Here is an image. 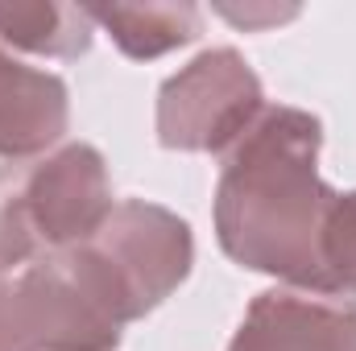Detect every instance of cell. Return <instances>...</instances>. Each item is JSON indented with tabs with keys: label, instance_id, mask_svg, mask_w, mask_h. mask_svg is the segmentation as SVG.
<instances>
[{
	"label": "cell",
	"instance_id": "cell-11",
	"mask_svg": "<svg viewBox=\"0 0 356 351\" xmlns=\"http://www.w3.org/2000/svg\"><path fill=\"white\" fill-rule=\"evenodd\" d=\"M0 351H42L38 318L21 277H0Z\"/></svg>",
	"mask_w": 356,
	"mask_h": 351
},
{
	"label": "cell",
	"instance_id": "cell-5",
	"mask_svg": "<svg viewBox=\"0 0 356 351\" xmlns=\"http://www.w3.org/2000/svg\"><path fill=\"white\" fill-rule=\"evenodd\" d=\"M228 351H356V298L273 285L249 302Z\"/></svg>",
	"mask_w": 356,
	"mask_h": 351
},
{
	"label": "cell",
	"instance_id": "cell-2",
	"mask_svg": "<svg viewBox=\"0 0 356 351\" xmlns=\"http://www.w3.org/2000/svg\"><path fill=\"white\" fill-rule=\"evenodd\" d=\"M75 289L120 331L158 310L191 277L195 236L170 207L124 198L99 223V232L63 252H50Z\"/></svg>",
	"mask_w": 356,
	"mask_h": 351
},
{
	"label": "cell",
	"instance_id": "cell-1",
	"mask_svg": "<svg viewBox=\"0 0 356 351\" xmlns=\"http://www.w3.org/2000/svg\"><path fill=\"white\" fill-rule=\"evenodd\" d=\"M319 116L266 103L257 124L224 153L211 219L228 261L282 285L327 289L319 240L340 190L319 178Z\"/></svg>",
	"mask_w": 356,
	"mask_h": 351
},
{
	"label": "cell",
	"instance_id": "cell-9",
	"mask_svg": "<svg viewBox=\"0 0 356 351\" xmlns=\"http://www.w3.org/2000/svg\"><path fill=\"white\" fill-rule=\"evenodd\" d=\"M25 166L29 162H0V277L42 257L25 211Z\"/></svg>",
	"mask_w": 356,
	"mask_h": 351
},
{
	"label": "cell",
	"instance_id": "cell-8",
	"mask_svg": "<svg viewBox=\"0 0 356 351\" xmlns=\"http://www.w3.org/2000/svg\"><path fill=\"white\" fill-rule=\"evenodd\" d=\"M95 21L83 4H58V0H29L13 4L0 0V46L33 58H79L91 50Z\"/></svg>",
	"mask_w": 356,
	"mask_h": 351
},
{
	"label": "cell",
	"instance_id": "cell-10",
	"mask_svg": "<svg viewBox=\"0 0 356 351\" xmlns=\"http://www.w3.org/2000/svg\"><path fill=\"white\" fill-rule=\"evenodd\" d=\"M319 261H323L327 293L356 298V190L336 194V203H332V211L323 219Z\"/></svg>",
	"mask_w": 356,
	"mask_h": 351
},
{
	"label": "cell",
	"instance_id": "cell-4",
	"mask_svg": "<svg viewBox=\"0 0 356 351\" xmlns=\"http://www.w3.org/2000/svg\"><path fill=\"white\" fill-rule=\"evenodd\" d=\"M112 207L108 162L88 141H67L25 166V211L42 257L91 240Z\"/></svg>",
	"mask_w": 356,
	"mask_h": 351
},
{
	"label": "cell",
	"instance_id": "cell-12",
	"mask_svg": "<svg viewBox=\"0 0 356 351\" xmlns=\"http://www.w3.org/2000/svg\"><path fill=\"white\" fill-rule=\"evenodd\" d=\"M220 12H224L228 21L245 25V29L257 25V21H286V17H294V8H290V12H282V8H257V12H249V8H245V12H241V8H220Z\"/></svg>",
	"mask_w": 356,
	"mask_h": 351
},
{
	"label": "cell",
	"instance_id": "cell-3",
	"mask_svg": "<svg viewBox=\"0 0 356 351\" xmlns=\"http://www.w3.org/2000/svg\"><path fill=\"white\" fill-rule=\"evenodd\" d=\"M266 112V91L241 50L216 46L158 87V145L175 153H228Z\"/></svg>",
	"mask_w": 356,
	"mask_h": 351
},
{
	"label": "cell",
	"instance_id": "cell-7",
	"mask_svg": "<svg viewBox=\"0 0 356 351\" xmlns=\"http://www.w3.org/2000/svg\"><path fill=\"white\" fill-rule=\"evenodd\" d=\"M88 17L112 37V46L133 58L149 62L178 46H191L203 33V12L191 0H166V4H83Z\"/></svg>",
	"mask_w": 356,
	"mask_h": 351
},
{
	"label": "cell",
	"instance_id": "cell-6",
	"mask_svg": "<svg viewBox=\"0 0 356 351\" xmlns=\"http://www.w3.org/2000/svg\"><path fill=\"white\" fill-rule=\"evenodd\" d=\"M67 83L0 46V162H38L54 153L67 137Z\"/></svg>",
	"mask_w": 356,
	"mask_h": 351
}]
</instances>
